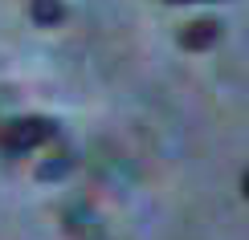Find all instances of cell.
Wrapping results in <instances>:
<instances>
[{"instance_id": "1", "label": "cell", "mask_w": 249, "mask_h": 240, "mask_svg": "<svg viewBox=\"0 0 249 240\" xmlns=\"http://www.w3.org/2000/svg\"><path fill=\"white\" fill-rule=\"evenodd\" d=\"M49 139H57V122L49 118H17L0 130V155H20V151H37Z\"/></svg>"}, {"instance_id": "2", "label": "cell", "mask_w": 249, "mask_h": 240, "mask_svg": "<svg viewBox=\"0 0 249 240\" xmlns=\"http://www.w3.org/2000/svg\"><path fill=\"white\" fill-rule=\"evenodd\" d=\"M216 41H221V25H216V20H192V25L180 33V45L188 49V53H204V49H213Z\"/></svg>"}, {"instance_id": "3", "label": "cell", "mask_w": 249, "mask_h": 240, "mask_svg": "<svg viewBox=\"0 0 249 240\" xmlns=\"http://www.w3.org/2000/svg\"><path fill=\"white\" fill-rule=\"evenodd\" d=\"M29 16L41 29H53L66 20V0H29Z\"/></svg>"}, {"instance_id": "4", "label": "cell", "mask_w": 249, "mask_h": 240, "mask_svg": "<svg viewBox=\"0 0 249 240\" xmlns=\"http://www.w3.org/2000/svg\"><path fill=\"white\" fill-rule=\"evenodd\" d=\"M241 192H245V200H249V171L241 175Z\"/></svg>"}, {"instance_id": "5", "label": "cell", "mask_w": 249, "mask_h": 240, "mask_svg": "<svg viewBox=\"0 0 249 240\" xmlns=\"http://www.w3.org/2000/svg\"><path fill=\"white\" fill-rule=\"evenodd\" d=\"M168 4H200V0H168Z\"/></svg>"}]
</instances>
